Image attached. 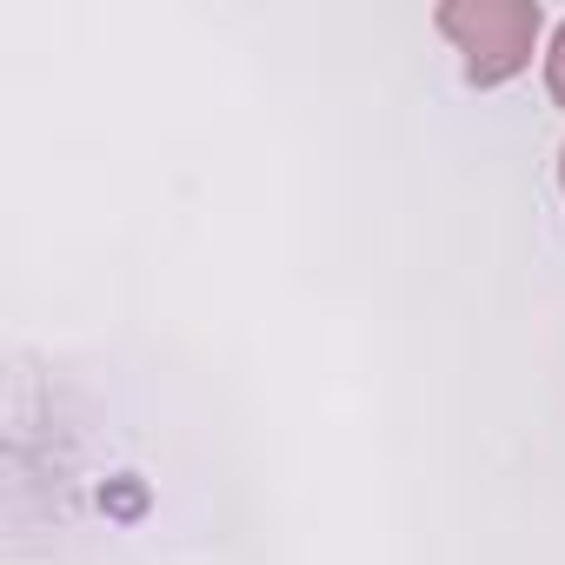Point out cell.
Returning <instances> with one entry per match:
<instances>
[{
	"label": "cell",
	"instance_id": "obj_3",
	"mask_svg": "<svg viewBox=\"0 0 565 565\" xmlns=\"http://www.w3.org/2000/svg\"><path fill=\"white\" fill-rule=\"evenodd\" d=\"M558 180H565V153H558Z\"/></svg>",
	"mask_w": 565,
	"mask_h": 565
},
{
	"label": "cell",
	"instance_id": "obj_2",
	"mask_svg": "<svg viewBox=\"0 0 565 565\" xmlns=\"http://www.w3.org/2000/svg\"><path fill=\"white\" fill-rule=\"evenodd\" d=\"M545 87H552V100L565 107V21H558V34H552V47H545Z\"/></svg>",
	"mask_w": 565,
	"mask_h": 565
},
{
	"label": "cell",
	"instance_id": "obj_1",
	"mask_svg": "<svg viewBox=\"0 0 565 565\" xmlns=\"http://www.w3.org/2000/svg\"><path fill=\"white\" fill-rule=\"evenodd\" d=\"M539 28V0H446L439 8V34L466 54L472 87H505L512 74H525Z\"/></svg>",
	"mask_w": 565,
	"mask_h": 565
}]
</instances>
